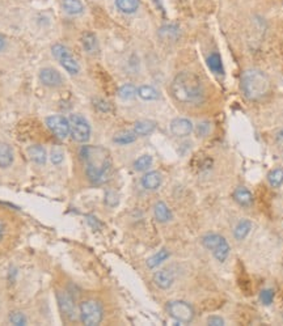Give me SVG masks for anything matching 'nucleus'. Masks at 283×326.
<instances>
[{"label":"nucleus","instance_id":"nucleus-10","mask_svg":"<svg viewBox=\"0 0 283 326\" xmlns=\"http://www.w3.org/2000/svg\"><path fill=\"white\" fill-rule=\"evenodd\" d=\"M40 80L43 85L50 87V88H57V87H61L63 84L62 75L57 70L50 67L42 68L40 71Z\"/></svg>","mask_w":283,"mask_h":326},{"label":"nucleus","instance_id":"nucleus-19","mask_svg":"<svg viewBox=\"0 0 283 326\" xmlns=\"http://www.w3.org/2000/svg\"><path fill=\"white\" fill-rule=\"evenodd\" d=\"M156 129V123L150 119H143V121L135 122L134 125V133L138 136H146V135L152 134Z\"/></svg>","mask_w":283,"mask_h":326},{"label":"nucleus","instance_id":"nucleus-37","mask_svg":"<svg viewBox=\"0 0 283 326\" xmlns=\"http://www.w3.org/2000/svg\"><path fill=\"white\" fill-rule=\"evenodd\" d=\"M207 324L212 326H222L224 325V320L222 317H219V316H212V317H210L207 320Z\"/></svg>","mask_w":283,"mask_h":326},{"label":"nucleus","instance_id":"nucleus-32","mask_svg":"<svg viewBox=\"0 0 283 326\" xmlns=\"http://www.w3.org/2000/svg\"><path fill=\"white\" fill-rule=\"evenodd\" d=\"M63 157H64V153H63V150L61 147L55 146L53 147V150L50 152V160L51 163L55 164V165H58L63 161Z\"/></svg>","mask_w":283,"mask_h":326},{"label":"nucleus","instance_id":"nucleus-16","mask_svg":"<svg viewBox=\"0 0 283 326\" xmlns=\"http://www.w3.org/2000/svg\"><path fill=\"white\" fill-rule=\"evenodd\" d=\"M81 45H83L84 50L87 51L88 54H97L99 53L97 37L92 32H84L81 34Z\"/></svg>","mask_w":283,"mask_h":326},{"label":"nucleus","instance_id":"nucleus-28","mask_svg":"<svg viewBox=\"0 0 283 326\" xmlns=\"http://www.w3.org/2000/svg\"><path fill=\"white\" fill-rule=\"evenodd\" d=\"M168 257H169V251H168L167 249H162V250L158 251L156 254H154L152 257H150V258L147 259V266L150 268H155L156 266L162 264Z\"/></svg>","mask_w":283,"mask_h":326},{"label":"nucleus","instance_id":"nucleus-3","mask_svg":"<svg viewBox=\"0 0 283 326\" xmlns=\"http://www.w3.org/2000/svg\"><path fill=\"white\" fill-rule=\"evenodd\" d=\"M270 79L257 68L246 70L242 75V91L250 101H258L270 92Z\"/></svg>","mask_w":283,"mask_h":326},{"label":"nucleus","instance_id":"nucleus-14","mask_svg":"<svg viewBox=\"0 0 283 326\" xmlns=\"http://www.w3.org/2000/svg\"><path fill=\"white\" fill-rule=\"evenodd\" d=\"M160 39L165 42H175L179 39L181 30L175 24H167V25H162L158 32Z\"/></svg>","mask_w":283,"mask_h":326},{"label":"nucleus","instance_id":"nucleus-41","mask_svg":"<svg viewBox=\"0 0 283 326\" xmlns=\"http://www.w3.org/2000/svg\"><path fill=\"white\" fill-rule=\"evenodd\" d=\"M4 233H5V227L3 223L0 222V241H1L3 237H4Z\"/></svg>","mask_w":283,"mask_h":326},{"label":"nucleus","instance_id":"nucleus-35","mask_svg":"<svg viewBox=\"0 0 283 326\" xmlns=\"http://www.w3.org/2000/svg\"><path fill=\"white\" fill-rule=\"evenodd\" d=\"M105 203L110 207L118 205V195L116 192H106L105 194Z\"/></svg>","mask_w":283,"mask_h":326},{"label":"nucleus","instance_id":"nucleus-1","mask_svg":"<svg viewBox=\"0 0 283 326\" xmlns=\"http://www.w3.org/2000/svg\"><path fill=\"white\" fill-rule=\"evenodd\" d=\"M80 157L85 163V173L91 182L105 184L110 180L113 161L110 152L100 146H84L80 150Z\"/></svg>","mask_w":283,"mask_h":326},{"label":"nucleus","instance_id":"nucleus-8","mask_svg":"<svg viewBox=\"0 0 283 326\" xmlns=\"http://www.w3.org/2000/svg\"><path fill=\"white\" fill-rule=\"evenodd\" d=\"M167 310L172 318L181 324H189L194 318V309L193 307L182 300L169 301L167 304Z\"/></svg>","mask_w":283,"mask_h":326},{"label":"nucleus","instance_id":"nucleus-27","mask_svg":"<svg viewBox=\"0 0 283 326\" xmlns=\"http://www.w3.org/2000/svg\"><path fill=\"white\" fill-rule=\"evenodd\" d=\"M135 140H137V134L134 131H121V133L116 134V136L113 138V142L117 143V144H121V146L134 143Z\"/></svg>","mask_w":283,"mask_h":326},{"label":"nucleus","instance_id":"nucleus-17","mask_svg":"<svg viewBox=\"0 0 283 326\" xmlns=\"http://www.w3.org/2000/svg\"><path fill=\"white\" fill-rule=\"evenodd\" d=\"M28 156L29 159L33 161V163L38 164V165H43L47 160V153H46V150L42 146H38V144H34V146L28 147Z\"/></svg>","mask_w":283,"mask_h":326},{"label":"nucleus","instance_id":"nucleus-23","mask_svg":"<svg viewBox=\"0 0 283 326\" xmlns=\"http://www.w3.org/2000/svg\"><path fill=\"white\" fill-rule=\"evenodd\" d=\"M250 230H252V223L248 219H242L240 222L238 223V226L235 227L233 230V236L236 240H244V238L249 234Z\"/></svg>","mask_w":283,"mask_h":326},{"label":"nucleus","instance_id":"nucleus-2","mask_svg":"<svg viewBox=\"0 0 283 326\" xmlns=\"http://www.w3.org/2000/svg\"><path fill=\"white\" fill-rule=\"evenodd\" d=\"M171 93L176 101L186 105H198L204 98L202 81L192 72L177 74L171 84Z\"/></svg>","mask_w":283,"mask_h":326},{"label":"nucleus","instance_id":"nucleus-18","mask_svg":"<svg viewBox=\"0 0 283 326\" xmlns=\"http://www.w3.org/2000/svg\"><path fill=\"white\" fill-rule=\"evenodd\" d=\"M15 155H13L12 147L7 143H0V168H8L12 165Z\"/></svg>","mask_w":283,"mask_h":326},{"label":"nucleus","instance_id":"nucleus-29","mask_svg":"<svg viewBox=\"0 0 283 326\" xmlns=\"http://www.w3.org/2000/svg\"><path fill=\"white\" fill-rule=\"evenodd\" d=\"M267 181L273 188H279L283 184V169L282 168H275L273 171L269 172L267 174Z\"/></svg>","mask_w":283,"mask_h":326},{"label":"nucleus","instance_id":"nucleus-21","mask_svg":"<svg viewBox=\"0 0 283 326\" xmlns=\"http://www.w3.org/2000/svg\"><path fill=\"white\" fill-rule=\"evenodd\" d=\"M62 8L67 15L76 16L83 13L84 5L80 0H62Z\"/></svg>","mask_w":283,"mask_h":326},{"label":"nucleus","instance_id":"nucleus-25","mask_svg":"<svg viewBox=\"0 0 283 326\" xmlns=\"http://www.w3.org/2000/svg\"><path fill=\"white\" fill-rule=\"evenodd\" d=\"M138 96L141 97L142 100L154 101L159 98V92L151 85H142L138 88Z\"/></svg>","mask_w":283,"mask_h":326},{"label":"nucleus","instance_id":"nucleus-34","mask_svg":"<svg viewBox=\"0 0 283 326\" xmlns=\"http://www.w3.org/2000/svg\"><path fill=\"white\" fill-rule=\"evenodd\" d=\"M9 321H11L12 325L22 326L26 324V317L21 313V312H13V313H11V316H9Z\"/></svg>","mask_w":283,"mask_h":326},{"label":"nucleus","instance_id":"nucleus-13","mask_svg":"<svg viewBox=\"0 0 283 326\" xmlns=\"http://www.w3.org/2000/svg\"><path fill=\"white\" fill-rule=\"evenodd\" d=\"M154 282L159 288L168 289L175 282V274L171 270H168V268L159 270L158 272H155Z\"/></svg>","mask_w":283,"mask_h":326},{"label":"nucleus","instance_id":"nucleus-15","mask_svg":"<svg viewBox=\"0 0 283 326\" xmlns=\"http://www.w3.org/2000/svg\"><path fill=\"white\" fill-rule=\"evenodd\" d=\"M162 174L159 172H148L144 176L142 177V185L147 190H156L162 185Z\"/></svg>","mask_w":283,"mask_h":326},{"label":"nucleus","instance_id":"nucleus-33","mask_svg":"<svg viewBox=\"0 0 283 326\" xmlns=\"http://www.w3.org/2000/svg\"><path fill=\"white\" fill-rule=\"evenodd\" d=\"M260 300L263 301V304H265V306H270L273 300H274V291L270 288L261 291V293H260Z\"/></svg>","mask_w":283,"mask_h":326},{"label":"nucleus","instance_id":"nucleus-20","mask_svg":"<svg viewBox=\"0 0 283 326\" xmlns=\"http://www.w3.org/2000/svg\"><path fill=\"white\" fill-rule=\"evenodd\" d=\"M154 213L156 220L160 223H167L172 220V212L169 207H168L164 202H158L154 206Z\"/></svg>","mask_w":283,"mask_h":326},{"label":"nucleus","instance_id":"nucleus-11","mask_svg":"<svg viewBox=\"0 0 283 326\" xmlns=\"http://www.w3.org/2000/svg\"><path fill=\"white\" fill-rule=\"evenodd\" d=\"M58 300H59V308H61V312L63 313V316L68 320H75L76 317V307H75V301L72 299V296H70L68 292H61L58 295Z\"/></svg>","mask_w":283,"mask_h":326},{"label":"nucleus","instance_id":"nucleus-40","mask_svg":"<svg viewBox=\"0 0 283 326\" xmlns=\"http://www.w3.org/2000/svg\"><path fill=\"white\" fill-rule=\"evenodd\" d=\"M277 143L279 146L283 147V130H281L278 134H277Z\"/></svg>","mask_w":283,"mask_h":326},{"label":"nucleus","instance_id":"nucleus-39","mask_svg":"<svg viewBox=\"0 0 283 326\" xmlns=\"http://www.w3.org/2000/svg\"><path fill=\"white\" fill-rule=\"evenodd\" d=\"M5 46H7V39H5L4 36H1V34H0V51L4 50Z\"/></svg>","mask_w":283,"mask_h":326},{"label":"nucleus","instance_id":"nucleus-6","mask_svg":"<svg viewBox=\"0 0 283 326\" xmlns=\"http://www.w3.org/2000/svg\"><path fill=\"white\" fill-rule=\"evenodd\" d=\"M51 53H53L54 58L59 60V63L62 64V67L68 74H71V75H78L79 74V63L76 62V59L74 58V55H72L68 47L62 45V43H55L51 47Z\"/></svg>","mask_w":283,"mask_h":326},{"label":"nucleus","instance_id":"nucleus-7","mask_svg":"<svg viewBox=\"0 0 283 326\" xmlns=\"http://www.w3.org/2000/svg\"><path fill=\"white\" fill-rule=\"evenodd\" d=\"M70 122V133L75 142L85 143L91 138V126L83 115L72 114L68 119Z\"/></svg>","mask_w":283,"mask_h":326},{"label":"nucleus","instance_id":"nucleus-4","mask_svg":"<svg viewBox=\"0 0 283 326\" xmlns=\"http://www.w3.org/2000/svg\"><path fill=\"white\" fill-rule=\"evenodd\" d=\"M201 243L203 245L207 250L212 251V255L219 261V262H224L225 259L228 258L229 255V245L227 243L223 236L218 233H208L204 234Z\"/></svg>","mask_w":283,"mask_h":326},{"label":"nucleus","instance_id":"nucleus-38","mask_svg":"<svg viewBox=\"0 0 283 326\" xmlns=\"http://www.w3.org/2000/svg\"><path fill=\"white\" fill-rule=\"evenodd\" d=\"M95 106H96L99 110H101V112H109L110 110V106H109L108 102H105V101L102 100H96L95 101Z\"/></svg>","mask_w":283,"mask_h":326},{"label":"nucleus","instance_id":"nucleus-31","mask_svg":"<svg viewBox=\"0 0 283 326\" xmlns=\"http://www.w3.org/2000/svg\"><path fill=\"white\" fill-rule=\"evenodd\" d=\"M152 165V157L150 155H143L134 161V169L138 172L147 171Z\"/></svg>","mask_w":283,"mask_h":326},{"label":"nucleus","instance_id":"nucleus-24","mask_svg":"<svg viewBox=\"0 0 283 326\" xmlns=\"http://www.w3.org/2000/svg\"><path fill=\"white\" fill-rule=\"evenodd\" d=\"M139 0H116L117 8L123 13H134L139 8Z\"/></svg>","mask_w":283,"mask_h":326},{"label":"nucleus","instance_id":"nucleus-30","mask_svg":"<svg viewBox=\"0 0 283 326\" xmlns=\"http://www.w3.org/2000/svg\"><path fill=\"white\" fill-rule=\"evenodd\" d=\"M138 95V89L133 84H125L121 88L118 89V96L121 97L122 100H133L134 97Z\"/></svg>","mask_w":283,"mask_h":326},{"label":"nucleus","instance_id":"nucleus-22","mask_svg":"<svg viewBox=\"0 0 283 326\" xmlns=\"http://www.w3.org/2000/svg\"><path fill=\"white\" fill-rule=\"evenodd\" d=\"M233 198L242 206H250L253 203V195L252 192L245 188H238L233 192Z\"/></svg>","mask_w":283,"mask_h":326},{"label":"nucleus","instance_id":"nucleus-9","mask_svg":"<svg viewBox=\"0 0 283 326\" xmlns=\"http://www.w3.org/2000/svg\"><path fill=\"white\" fill-rule=\"evenodd\" d=\"M46 126L59 139H66L70 134V122L63 115H50L46 118Z\"/></svg>","mask_w":283,"mask_h":326},{"label":"nucleus","instance_id":"nucleus-12","mask_svg":"<svg viewBox=\"0 0 283 326\" xmlns=\"http://www.w3.org/2000/svg\"><path fill=\"white\" fill-rule=\"evenodd\" d=\"M171 133L177 138H185L193 131V123L186 118H175L171 122Z\"/></svg>","mask_w":283,"mask_h":326},{"label":"nucleus","instance_id":"nucleus-26","mask_svg":"<svg viewBox=\"0 0 283 326\" xmlns=\"http://www.w3.org/2000/svg\"><path fill=\"white\" fill-rule=\"evenodd\" d=\"M207 66L214 74L217 75H222L223 74V64H222L221 55L218 53H214L207 58Z\"/></svg>","mask_w":283,"mask_h":326},{"label":"nucleus","instance_id":"nucleus-36","mask_svg":"<svg viewBox=\"0 0 283 326\" xmlns=\"http://www.w3.org/2000/svg\"><path fill=\"white\" fill-rule=\"evenodd\" d=\"M210 131V123L208 122H202L197 126V134L198 136H206Z\"/></svg>","mask_w":283,"mask_h":326},{"label":"nucleus","instance_id":"nucleus-5","mask_svg":"<svg viewBox=\"0 0 283 326\" xmlns=\"http://www.w3.org/2000/svg\"><path fill=\"white\" fill-rule=\"evenodd\" d=\"M102 317H104V309L99 301L89 299L80 304V320L84 325H99L102 321Z\"/></svg>","mask_w":283,"mask_h":326}]
</instances>
